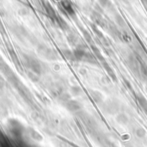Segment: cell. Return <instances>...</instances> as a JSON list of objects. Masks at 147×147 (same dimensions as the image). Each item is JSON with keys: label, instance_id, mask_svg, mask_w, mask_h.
Returning a JSON list of instances; mask_svg holds the SVG:
<instances>
[{"label": "cell", "instance_id": "1", "mask_svg": "<svg viewBox=\"0 0 147 147\" xmlns=\"http://www.w3.org/2000/svg\"><path fill=\"white\" fill-rule=\"evenodd\" d=\"M23 61H24L25 65H27V67L29 69V71H33L34 73H35L37 75L40 74V72H41V66H40V64L35 59L27 57L26 59H23Z\"/></svg>", "mask_w": 147, "mask_h": 147}, {"label": "cell", "instance_id": "3", "mask_svg": "<svg viewBox=\"0 0 147 147\" xmlns=\"http://www.w3.org/2000/svg\"><path fill=\"white\" fill-rule=\"evenodd\" d=\"M28 134H29V136L33 139V140H41V136L35 131V130H34V129H32V128H29L28 129Z\"/></svg>", "mask_w": 147, "mask_h": 147}, {"label": "cell", "instance_id": "2", "mask_svg": "<svg viewBox=\"0 0 147 147\" xmlns=\"http://www.w3.org/2000/svg\"><path fill=\"white\" fill-rule=\"evenodd\" d=\"M9 131L12 134H14L16 137H19L21 136V134H22L23 131V127L22 126V124L16 121V120H9Z\"/></svg>", "mask_w": 147, "mask_h": 147}, {"label": "cell", "instance_id": "4", "mask_svg": "<svg viewBox=\"0 0 147 147\" xmlns=\"http://www.w3.org/2000/svg\"><path fill=\"white\" fill-rule=\"evenodd\" d=\"M27 74H28V77L32 81H34V82H37V81H38V79H39V75L34 73V72L31 71H28L27 72Z\"/></svg>", "mask_w": 147, "mask_h": 147}]
</instances>
